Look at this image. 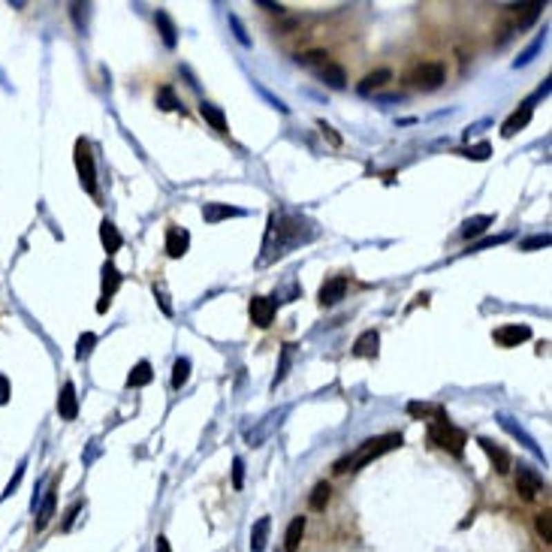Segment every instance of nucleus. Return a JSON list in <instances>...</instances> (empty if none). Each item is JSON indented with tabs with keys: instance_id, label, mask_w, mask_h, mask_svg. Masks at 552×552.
<instances>
[{
	"instance_id": "obj_1",
	"label": "nucleus",
	"mask_w": 552,
	"mask_h": 552,
	"mask_svg": "<svg viewBox=\"0 0 552 552\" xmlns=\"http://www.w3.org/2000/svg\"><path fill=\"white\" fill-rule=\"evenodd\" d=\"M401 432H386V435H377V438H368L359 444L356 453H350V456H344L335 462V474H348V471H359V468H365L368 462H374V459H381L383 453H392L401 447Z\"/></svg>"
},
{
	"instance_id": "obj_2",
	"label": "nucleus",
	"mask_w": 552,
	"mask_h": 552,
	"mask_svg": "<svg viewBox=\"0 0 552 552\" xmlns=\"http://www.w3.org/2000/svg\"><path fill=\"white\" fill-rule=\"evenodd\" d=\"M428 441H432L435 447L453 453V456H462L465 444H468V435L462 432V428L453 426L447 417H444V419H435V423L428 426Z\"/></svg>"
},
{
	"instance_id": "obj_3",
	"label": "nucleus",
	"mask_w": 552,
	"mask_h": 552,
	"mask_svg": "<svg viewBox=\"0 0 552 552\" xmlns=\"http://www.w3.org/2000/svg\"><path fill=\"white\" fill-rule=\"evenodd\" d=\"M410 85L419 91H438L444 82H447V67L441 61H423L410 70Z\"/></svg>"
},
{
	"instance_id": "obj_4",
	"label": "nucleus",
	"mask_w": 552,
	"mask_h": 552,
	"mask_svg": "<svg viewBox=\"0 0 552 552\" xmlns=\"http://www.w3.org/2000/svg\"><path fill=\"white\" fill-rule=\"evenodd\" d=\"M76 172H79V181L88 193H97V169H94V154H91V145L85 139H76Z\"/></svg>"
},
{
	"instance_id": "obj_5",
	"label": "nucleus",
	"mask_w": 552,
	"mask_h": 552,
	"mask_svg": "<svg viewBox=\"0 0 552 552\" xmlns=\"http://www.w3.org/2000/svg\"><path fill=\"white\" fill-rule=\"evenodd\" d=\"M275 311H278V302L269 299V296H254L248 302V314H251V323L266 329L272 326V320H275Z\"/></svg>"
},
{
	"instance_id": "obj_6",
	"label": "nucleus",
	"mask_w": 552,
	"mask_h": 552,
	"mask_svg": "<svg viewBox=\"0 0 552 552\" xmlns=\"http://www.w3.org/2000/svg\"><path fill=\"white\" fill-rule=\"evenodd\" d=\"M492 339H495V344H501V348H519L522 341L531 339V329L525 323H507V326H498L495 332H492Z\"/></svg>"
},
{
	"instance_id": "obj_7",
	"label": "nucleus",
	"mask_w": 552,
	"mask_h": 552,
	"mask_svg": "<svg viewBox=\"0 0 552 552\" xmlns=\"http://www.w3.org/2000/svg\"><path fill=\"white\" fill-rule=\"evenodd\" d=\"M540 489H543L540 474L534 471V468H529V465H519L516 468V492H519V495H522L525 501H531Z\"/></svg>"
},
{
	"instance_id": "obj_8",
	"label": "nucleus",
	"mask_w": 552,
	"mask_h": 552,
	"mask_svg": "<svg viewBox=\"0 0 552 552\" xmlns=\"http://www.w3.org/2000/svg\"><path fill=\"white\" fill-rule=\"evenodd\" d=\"M118 287H121V272L112 266V263H106L103 266V287H100V302H97V311H103L109 308V302H112V296L118 293Z\"/></svg>"
},
{
	"instance_id": "obj_9",
	"label": "nucleus",
	"mask_w": 552,
	"mask_h": 552,
	"mask_svg": "<svg viewBox=\"0 0 552 552\" xmlns=\"http://www.w3.org/2000/svg\"><path fill=\"white\" fill-rule=\"evenodd\" d=\"M531 115H534V100H525V103L519 106V109L504 121V124H501V136H507V139H510V136H516L522 127H529Z\"/></svg>"
},
{
	"instance_id": "obj_10",
	"label": "nucleus",
	"mask_w": 552,
	"mask_h": 552,
	"mask_svg": "<svg viewBox=\"0 0 552 552\" xmlns=\"http://www.w3.org/2000/svg\"><path fill=\"white\" fill-rule=\"evenodd\" d=\"M191 248V233L184 227H169L166 229V254L172 260H181Z\"/></svg>"
},
{
	"instance_id": "obj_11",
	"label": "nucleus",
	"mask_w": 552,
	"mask_h": 552,
	"mask_svg": "<svg viewBox=\"0 0 552 552\" xmlns=\"http://www.w3.org/2000/svg\"><path fill=\"white\" fill-rule=\"evenodd\" d=\"M57 414L61 419H76L79 417V395H76V386L70 381L61 386V395H57Z\"/></svg>"
},
{
	"instance_id": "obj_12",
	"label": "nucleus",
	"mask_w": 552,
	"mask_h": 552,
	"mask_svg": "<svg viewBox=\"0 0 552 552\" xmlns=\"http://www.w3.org/2000/svg\"><path fill=\"white\" fill-rule=\"evenodd\" d=\"M377 348H381V332H377V329H365V332L353 341V356L372 359V356H377Z\"/></svg>"
},
{
	"instance_id": "obj_13",
	"label": "nucleus",
	"mask_w": 552,
	"mask_h": 552,
	"mask_svg": "<svg viewBox=\"0 0 552 552\" xmlns=\"http://www.w3.org/2000/svg\"><path fill=\"white\" fill-rule=\"evenodd\" d=\"M477 444H480L483 453L492 459V465H495V471H498V474H507V471H510V453H507L504 447H498V444H495V441H489V438H480Z\"/></svg>"
},
{
	"instance_id": "obj_14",
	"label": "nucleus",
	"mask_w": 552,
	"mask_h": 552,
	"mask_svg": "<svg viewBox=\"0 0 552 552\" xmlns=\"http://www.w3.org/2000/svg\"><path fill=\"white\" fill-rule=\"evenodd\" d=\"M344 293H348V278L335 275V278H329V281L320 287V302H323V305H335V302L344 299Z\"/></svg>"
},
{
	"instance_id": "obj_15",
	"label": "nucleus",
	"mask_w": 552,
	"mask_h": 552,
	"mask_svg": "<svg viewBox=\"0 0 552 552\" xmlns=\"http://www.w3.org/2000/svg\"><path fill=\"white\" fill-rule=\"evenodd\" d=\"M317 76H320V82L323 85H329V88H335V91H341V88H348V73H344V67L341 64H323V67L317 70Z\"/></svg>"
},
{
	"instance_id": "obj_16",
	"label": "nucleus",
	"mask_w": 552,
	"mask_h": 552,
	"mask_svg": "<svg viewBox=\"0 0 552 552\" xmlns=\"http://www.w3.org/2000/svg\"><path fill=\"white\" fill-rule=\"evenodd\" d=\"M242 209H236V205H227V202H205L202 209V218L209 220V224H218V220H227V218H242Z\"/></svg>"
},
{
	"instance_id": "obj_17",
	"label": "nucleus",
	"mask_w": 552,
	"mask_h": 552,
	"mask_svg": "<svg viewBox=\"0 0 552 552\" xmlns=\"http://www.w3.org/2000/svg\"><path fill=\"white\" fill-rule=\"evenodd\" d=\"M154 381V368H151V362L148 359H139L133 368H130V374H127V386L130 390H139V386H148Z\"/></svg>"
},
{
	"instance_id": "obj_18",
	"label": "nucleus",
	"mask_w": 552,
	"mask_h": 552,
	"mask_svg": "<svg viewBox=\"0 0 552 552\" xmlns=\"http://www.w3.org/2000/svg\"><path fill=\"white\" fill-rule=\"evenodd\" d=\"M100 242H103V248H106V254H109V257H112V254H118L121 245H124V238H121L118 227H115L109 218H106L103 224H100Z\"/></svg>"
},
{
	"instance_id": "obj_19",
	"label": "nucleus",
	"mask_w": 552,
	"mask_h": 552,
	"mask_svg": "<svg viewBox=\"0 0 552 552\" xmlns=\"http://www.w3.org/2000/svg\"><path fill=\"white\" fill-rule=\"evenodd\" d=\"M305 516H296L290 525H287V534H284V552H299V543L305 537Z\"/></svg>"
},
{
	"instance_id": "obj_20",
	"label": "nucleus",
	"mask_w": 552,
	"mask_h": 552,
	"mask_svg": "<svg viewBox=\"0 0 552 552\" xmlns=\"http://www.w3.org/2000/svg\"><path fill=\"white\" fill-rule=\"evenodd\" d=\"M269 529H272V519L269 516H260L251 529V552H263L266 549V540H269Z\"/></svg>"
},
{
	"instance_id": "obj_21",
	"label": "nucleus",
	"mask_w": 552,
	"mask_h": 552,
	"mask_svg": "<svg viewBox=\"0 0 552 552\" xmlns=\"http://www.w3.org/2000/svg\"><path fill=\"white\" fill-rule=\"evenodd\" d=\"M200 115L209 124L218 130V133H227V115H224V109L220 106H214V103H200Z\"/></svg>"
},
{
	"instance_id": "obj_22",
	"label": "nucleus",
	"mask_w": 552,
	"mask_h": 552,
	"mask_svg": "<svg viewBox=\"0 0 552 552\" xmlns=\"http://www.w3.org/2000/svg\"><path fill=\"white\" fill-rule=\"evenodd\" d=\"M52 516H55V486L46 492L43 504H39V510H37V522H34V529H37V531H43L46 525L52 522Z\"/></svg>"
},
{
	"instance_id": "obj_23",
	"label": "nucleus",
	"mask_w": 552,
	"mask_h": 552,
	"mask_svg": "<svg viewBox=\"0 0 552 552\" xmlns=\"http://www.w3.org/2000/svg\"><path fill=\"white\" fill-rule=\"evenodd\" d=\"M408 414L417 417V419H428V417H432V419H444V417H447L441 405H428V401H410Z\"/></svg>"
},
{
	"instance_id": "obj_24",
	"label": "nucleus",
	"mask_w": 552,
	"mask_h": 552,
	"mask_svg": "<svg viewBox=\"0 0 552 552\" xmlns=\"http://www.w3.org/2000/svg\"><path fill=\"white\" fill-rule=\"evenodd\" d=\"M492 214H477V218H468L465 224H462V238H474V236H483L486 233V227L492 224Z\"/></svg>"
},
{
	"instance_id": "obj_25",
	"label": "nucleus",
	"mask_w": 552,
	"mask_h": 552,
	"mask_svg": "<svg viewBox=\"0 0 552 552\" xmlns=\"http://www.w3.org/2000/svg\"><path fill=\"white\" fill-rule=\"evenodd\" d=\"M154 21H158V28H160V37H163V43H166L169 48H175V43H178V30H175V24H172V19H169V12H158L154 15Z\"/></svg>"
},
{
	"instance_id": "obj_26",
	"label": "nucleus",
	"mask_w": 552,
	"mask_h": 552,
	"mask_svg": "<svg viewBox=\"0 0 552 552\" xmlns=\"http://www.w3.org/2000/svg\"><path fill=\"white\" fill-rule=\"evenodd\" d=\"M329 495H332V486H329L326 480H320L314 489H311V495H308V507L311 510H326Z\"/></svg>"
},
{
	"instance_id": "obj_27",
	"label": "nucleus",
	"mask_w": 552,
	"mask_h": 552,
	"mask_svg": "<svg viewBox=\"0 0 552 552\" xmlns=\"http://www.w3.org/2000/svg\"><path fill=\"white\" fill-rule=\"evenodd\" d=\"M390 79H392V73H390V70H374V73H368V76L362 79V85H359V94H372V91L383 88Z\"/></svg>"
},
{
	"instance_id": "obj_28",
	"label": "nucleus",
	"mask_w": 552,
	"mask_h": 552,
	"mask_svg": "<svg viewBox=\"0 0 552 552\" xmlns=\"http://www.w3.org/2000/svg\"><path fill=\"white\" fill-rule=\"evenodd\" d=\"M296 61H299L302 67H308V70L317 73L320 67H323V64H329V55L323 52V48H311V52H305V55L296 57Z\"/></svg>"
},
{
	"instance_id": "obj_29",
	"label": "nucleus",
	"mask_w": 552,
	"mask_h": 552,
	"mask_svg": "<svg viewBox=\"0 0 552 552\" xmlns=\"http://www.w3.org/2000/svg\"><path fill=\"white\" fill-rule=\"evenodd\" d=\"M187 377H191V359L181 356V359H175V365H172V386L181 390V386L187 383Z\"/></svg>"
},
{
	"instance_id": "obj_30",
	"label": "nucleus",
	"mask_w": 552,
	"mask_h": 552,
	"mask_svg": "<svg viewBox=\"0 0 552 552\" xmlns=\"http://www.w3.org/2000/svg\"><path fill=\"white\" fill-rule=\"evenodd\" d=\"M534 529H537V534L543 537V543L552 540V513H549V510H540V513L534 516Z\"/></svg>"
},
{
	"instance_id": "obj_31",
	"label": "nucleus",
	"mask_w": 552,
	"mask_h": 552,
	"mask_svg": "<svg viewBox=\"0 0 552 552\" xmlns=\"http://www.w3.org/2000/svg\"><path fill=\"white\" fill-rule=\"evenodd\" d=\"M158 106H160V109H166V112H172V109H181V103L175 100V94H172V88H160V91H158Z\"/></svg>"
},
{
	"instance_id": "obj_32",
	"label": "nucleus",
	"mask_w": 552,
	"mask_h": 552,
	"mask_svg": "<svg viewBox=\"0 0 552 552\" xmlns=\"http://www.w3.org/2000/svg\"><path fill=\"white\" fill-rule=\"evenodd\" d=\"M94 344H97V335L94 332H85L79 339V344H76V359H85V356H91V350H94Z\"/></svg>"
},
{
	"instance_id": "obj_33",
	"label": "nucleus",
	"mask_w": 552,
	"mask_h": 552,
	"mask_svg": "<svg viewBox=\"0 0 552 552\" xmlns=\"http://www.w3.org/2000/svg\"><path fill=\"white\" fill-rule=\"evenodd\" d=\"M465 158L468 160H486V158H489V154H492V145L489 142H480V145H471V148H465Z\"/></svg>"
},
{
	"instance_id": "obj_34",
	"label": "nucleus",
	"mask_w": 552,
	"mask_h": 552,
	"mask_svg": "<svg viewBox=\"0 0 552 552\" xmlns=\"http://www.w3.org/2000/svg\"><path fill=\"white\" fill-rule=\"evenodd\" d=\"M540 248H549V233L543 236H531L522 242V251H540Z\"/></svg>"
},
{
	"instance_id": "obj_35",
	"label": "nucleus",
	"mask_w": 552,
	"mask_h": 552,
	"mask_svg": "<svg viewBox=\"0 0 552 552\" xmlns=\"http://www.w3.org/2000/svg\"><path fill=\"white\" fill-rule=\"evenodd\" d=\"M154 299H158L160 311H163V314H166V317H172V314H175V311H172V305H169V296H166V290H163V287H158V284H154Z\"/></svg>"
},
{
	"instance_id": "obj_36",
	"label": "nucleus",
	"mask_w": 552,
	"mask_h": 552,
	"mask_svg": "<svg viewBox=\"0 0 552 552\" xmlns=\"http://www.w3.org/2000/svg\"><path fill=\"white\" fill-rule=\"evenodd\" d=\"M290 356H293V348H290V344H284V356H281V365H278V374H275V383H272V386H278L284 381L287 365H290Z\"/></svg>"
},
{
	"instance_id": "obj_37",
	"label": "nucleus",
	"mask_w": 552,
	"mask_h": 552,
	"mask_svg": "<svg viewBox=\"0 0 552 552\" xmlns=\"http://www.w3.org/2000/svg\"><path fill=\"white\" fill-rule=\"evenodd\" d=\"M233 486H236V489H242V486H245V462H242V459H233Z\"/></svg>"
},
{
	"instance_id": "obj_38",
	"label": "nucleus",
	"mask_w": 552,
	"mask_h": 552,
	"mask_svg": "<svg viewBox=\"0 0 552 552\" xmlns=\"http://www.w3.org/2000/svg\"><path fill=\"white\" fill-rule=\"evenodd\" d=\"M507 238H510L507 233H504V236H492V238H483L480 245H474V248H468V251H483V248H495V245H504Z\"/></svg>"
},
{
	"instance_id": "obj_39",
	"label": "nucleus",
	"mask_w": 552,
	"mask_h": 552,
	"mask_svg": "<svg viewBox=\"0 0 552 552\" xmlns=\"http://www.w3.org/2000/svg\"><path fill=\"white\" fill-rule=\"evenodd\" d=\"M229 24H233V30H236V39L242 46H251V39H248V34H245V28H242V21L236 19V15H229Z\"/></svg>"
},
{
	"instance_id": "obj_40",
	"label": "nucleus",
	"mask_w": 552,
	"mask_h": 552,
	"mask_svg": "<svg viewBox=\"0 0 552 552\" xmlns=\"http://www.w3.org/2000/svg\"><path fill=\"white\" fill-rule=\"evenodd\" d=\"M21 477H24V465H19V468H15V477H12V480H10V483H6V492H3V498H10V495H12V492H15V489H19V483H21Z\"/></svg>"
},
{
	"instance_id": "obj_41",
	"label": "nucleus",
	"mask_w": 552,
	"mask_h": 552,
	"mask_svg": "<svg viewBox=\"0 0 552 552\" xmlns=\"http://www.w3.org/2000/svg\"><path fill=\"white\" fill-rule=\"evenodd\" d=\"M540 46H543V39H537V43H534V46L529 48V52H525L522 57H519V61H516V67H522V64H529V61H531V57H534V55H537V48H540Z\"/></svg>"
},
{
	"instance_id": "obj_42",
	"label": "nucleus",
	"mask_w": 552,
	"mask_h": 552,
	"mask_svg": "<svg viewBox=\"0 0 552 552\" xmlns=\"http://www.w3.org/2000/svg\"><path fill=\"white\" fill-rule=\"evenodd\" d=\"M320 130H323V136H329V142H332V145H341V136H339V133H335V130H332V127H329V124H326V121H320Z\"/></svg>"
},
{
	"instance_id": "obj_43",
	"label": "nucleus",
	"mask_w": 552,
	"mask_h": 552,
	"mask_svg": "<svg viewBox=\"0 0 552 552\" xmlns=\"http://www.w3.org/2000/svg\"><path fill=\"white\" fill-rule=\"evenodd\" d=\"M6 401H10V381L0 374V405H6Z\"/></svg>"
},
{
	"instance_id": "obj_44",
	"label": "nucleus",
	"mask_w": 552,
	"mask_h": 552,
	"mask_svg": "<svg viewBox=\"0 0 552 552\" xmlns=\"http://www.w3.org/2000/svg\"><path fill=\"white\" fill-rule=\"evenodd\" d=\"M257 6H263L266 12H278V15L284 12V6H281V3H269V0H257Z\"/></svg>"
},
{
	"instance_id": "obj_45",
	"label": "nucleus",
	"mask_w": 552,
	"mask_h": 552,
	"mask_svg": "<svg viewBox=\"0 0 552 552\" xmlns=\"http://www.w3.org/2000/svg\"><path fill=\"white\" fill-rule=\"evenodd\" d=\"M154 552H172V546H169V537H163V534H160V537L154 540Z\"/></svg>"
}]
</instances>
